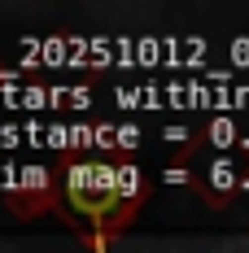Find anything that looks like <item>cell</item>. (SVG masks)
<instances>
[{
	"mask_svg": "<svg viewBox=\"0 0 249 253\" xmlns=\"http://www.w3.org/2000/svg\"><path fill=\"white\" fill-rule=\"evenodd\" d=\"M4 188H9V210L18 218H35V214H49V210H61L66 205V188L44 166H26L18 175H9Z\"/></svg>",
	"mask_w": 249,
	"mask_h": 253,
	"instance_id": "6da1fadb",
	"label": "cell"
},
{
	"mask_svg": "<svg viewBox=\"0 0 249 253\" xmlns=\"http://www.w3.org/2000/svg\"><path fill=\"white\" fill-rule=\"evenodd\" d=\"M193 188H197V192H201L210 205H219V210H223V205H232V197L245 188V175H241V170H236L227 157H219V162L205 170V179H197Z\"/></svg>",
	"mask_w": 249,
	"mask_h": 253,
	"instance_id": "7a4b0ae2",
	"label": "cell"
},
{
	"mask_svg": "<svg viewBox=\"0 0 249 253\" xmlns=\"http://www.w3.org/2000/svg\"><path fill=\"white\" fill-rule=\"evenodd\" d=\"M118 144H123V149H136V144H140V131L123 126V131H118Z\"/></svg>",
	"mask_w": 249,
	"mask_h": 253,
	"instance_id": "3957f363",
	"label": "cell"
}]
</instances>
